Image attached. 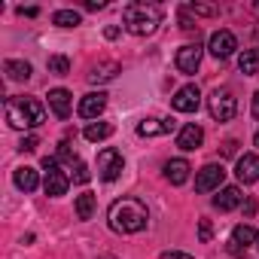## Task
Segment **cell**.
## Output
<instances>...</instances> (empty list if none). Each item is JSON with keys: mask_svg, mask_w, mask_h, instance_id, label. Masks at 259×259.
<instances>
[{"mask_svg": "<svg viewBox=\"0 0 259 259\" xmlns=\"http://www.w3.org/2000/svg\"><path fill=\"white\" fill-rule=\"evenodd\" d=\"M13 183L22 189V192H34L37 186H40V177H37V171L34 168H16V174H13Z\"/></svg>", "mask_w": 259, "mask_h": 259, "instance_id": "18", "label": "cell"}, {"mask_svg": "<svg viewBox=\"0 0 259 259\" xmlns=\"http://www.w3.org/2000/svg\"><path fill=\"white\" fill-rule=\"evenodd\" d=\"M168 132H174L171 119H144V122H138L141 138H159V135H168Z\"/></svg>", "mask_w": 259, "mask_h": 259, "instance_id": "15", "label": "cell"}, {"mask_svg": "<svg viewBox=\"0 0 259 259\" xmlns=\"http://www.w3.org/2000/svg\"><path fill=\"white\" fill-rule=\"evenodd\" d=\"M189 162L186 159H171V162H165V177L174 183V186H183L186 180H189Z\"/></svg>", "mask_w": 259, "mask_h": 259, "instance_id": "17", "label": "cell"}, {"mask_svg": "<svg viewBox=\"0 0 259 259\" xmlns=\"http://www.w3.org/2000/svg\"><path fill=\"white\" fill-rule=\"evenodd\" d=\"M235 174H238L241 183H256V180H259V156H256V153H244V156H238Z\"/></svg>", "mask_w": 259, "mask_h": 259, "instance_id": "12", "label": "cell"}, {"mask_svg": "<svg viewBox=\"0 0 259 259\" xmlns=\"http://www.w3.org/2000/svg\"><path fill=\"white\" fill-rule=\"evenodd\" d=\"M104 34H107V40H116V37H119V28H116V25H110Z\"/></svg>", "mask_w": 259, "mask_h": 259, "instance_id": "34", "label": "cell"}, {"mask_svg": "<svg viewBox=\"0 0 259 259\" xmlns=\"http://www.w3.org/2000/svg\"><path fill=\"white\" fill-rule=\"evenodd\" d=\"M37 144H40V141H37L34 135H28V138L19 144V150H22V153H34V150H37Z\"/></svg>", "mask_w": 259, "mask_h": 259, "instance_id": "30", "label": "cell"}, {"mask_svg": "<svg viewBox=\"0 0 259 259\" xmlns=\"http://www.w3.org/2000/svg\"><path fill=\"white\" fill-rule=\"evenodd\" d=\"M253 116H256V119H259V92H256V95H253Z\"/></svg>", "mask_w": 259, "mask_h": 259, "instance_id": "38", "label": "cell"}, {"mask_svg": "<svg viewBox=\"0 0 259 259\" xmlns=\"http://www.w3.org/2000/svg\"><path fill=\"white\" fill-rule=\"evenodd\" d=\"M189 10H192V13H198V16H213V13H217L213 7H201V4H192Z\"/></svg>", "mask_w": 259, "mask_h": 259, "instance_id": "32", "label": "cell"}, {"mask_svg": "<svg viewBox=\"0 0 259 259\" xmlns=\"http://www.w3.org/2000/svg\"><path fill=\"white\" fill-rule=\"evenodd\" d=\"M201 141H204V132H201V125H195V122L183 125V128H180V135H177V147H180L183 153L198 150V147H201Z\"/></svg>", "mask_w": 259, "mask_h": 259, "instance_id": "13", "label": "cell"}, {"mask_svg": "<svg viewBox=\"0 0 259 259\" xmlns=\"http://www.w3.org/2000/svg\"><path fill=\"white\" fill-rule=\"evenodd\" d=\"M92 213H95V195L92 192L76 195V217L79 220H92Z\"/></svg>", "mask_w": 259, "mask_h": 259, "instance_id": "25", "label": "cell"}, {"mask_svg": "<svg viewBox=\"0 0 259 259\" xmlns=\"http://www.w3.org/2000/svg\"><path fill=\"white\" fill-rule=\"evenodd\" d=\"M207 110H210V116H213L217 122H229V119L238 113V101H235V95H232L229 89H217V92L207 98Z\"/></svg>", "mask_w": 259, "mask_h": 259, "instance_id": "5", "label": "cell"}, {"mask_svg": "<svg viewBox=\"0 0 259 259\" xmlns=\"http://www.w3.org/2000/svg\"><path fill=\"white\" fill-rule=\"evenodd\" d=\"M256 207H259V204H256V201H253V198H250V201H247V204H244V213H247V217H250V213H256Z\"/></svg>", "mask_w": 259, "mask_h": 259, "instance_id": "35", "label": "cell"}, {"mask_svg": "<svg viewBox=\"0 0 259 259\" xmlns=\"http://www.w3.org/2000/svg\"><path fill=\"white\" fill-rule=\"evenodd\" d=\"M159 259H192V253H183V250H165Z\"/></svg>", "mask_w": 259, "mask_h": 259, "instance_id": "31", "label": "cell"}, {"mask_svg": "<svg viewBox=\"0 0 259 259\" xmlns=\"http://www.w3.org/2000/svg\"><path fill=\"white\" fill-rule=\"evenodd\" d=\"M171 107H174L177 113H195V110L201 107V92H198V85H183V89H177L174 98H171Z\"/></svg>", "mask_w": 259, "mask_h": 259, "instance_id": "9", "label": "cell"}, {"mask_svg": "<svg viewBox=\"0 0 259 259\" xmlns=\"http://www.w3.org/2000/svg\"><path fill=\"white\" fill-rule=\"evenodd\" d=\"M43 171H46V180H43L46 195H52V198L64 195L67 186H70V177L58 168V159H55V156H46V159H43Z\"/></svg>", "mask_w": 259, "mask_h": 259, "instance_id": "4", "label": "cell"}, {"mask_svg": "<svg viewBox=\"0 0 259 259\" xmlns=\"http://www.w3.org/2000/svg\"><path fill=\"white\" fill-rule=\"evenodd\" d=\"M253 144H256V150H259V132H256V138H253Z\"/></svg>", "mask_w": 259, "mask_h": 259, "instance_id": "39", "label": "cell"}, {"mask_svg": "<svg viewBox=\"0 0 259 259\" xmlns=\"http://www.w3.org/2000/svg\"><path fill=\"white\" fill-rule=\"evenodd\" d=\"M198 238H201L204 244H207V241L213 238V229H210V220H201V223H198Z\"/></svg>", "mask_w": 259, "mask_h": 259, "instance_id": "29", "label": "cell"}, {"mask_svg": "<svg viewBox=\"0 0 259 259\" xmlns=\"http://www.w3.org/2000/svg\"><path fill=\"white\" fill-rule=\"evenodd\" d=\"M201 46L198 43H186V46H180L177 49V58H174V64H177V70L180 73H195L198 70V64H201Z\"/></svg>", "mask_w": 259, "mask_h": 259, "instance_id": "10", "label": "cell"}, {"mask_svg": "<svg viewBox=\"0 0 259 259\" xmlns=\"http://www.w3.org/2000/svg\"><path fill=\"white\" fill-rule=\"evenodd\" d=\"M85 10H104V0H89Z\"/></svg>", "mask_w": 259, "mask_h": 259, "instance_id": "36", "label": "cell"}, {"mask_svg": "<svg viewBox=\"0 0 259 259\" xmlns=\"http://www.w3.org/2000/svg\"><path fill=\"white\" fill-rule=\"evenodd\" d=\"M55 159H58V162H70V165L76 162V153H73L70 141H61V144H58V156H55Z\"/></svg>", "mask_w": 259, "mask_h": 259, "instance_id": "27", "label": "cell"}, {"mask_svg": "<svg viewBox=\"0 0 259 259\" xmlns=\"http://www.w3.org/2000/svg\"><path fill=\"white\" fill-rule=\"evenodd\" d=\"M7 122L13 128H19V132H25V128H37L46 122V107L43 101L37 98H10L7 101Z\"/></svg>", "mask_w": 259, "mask_h": 259, "instance_id": "2", "label": "cell"}, {"mask_svg": "<svg viewBox=\"0 0 259 259\" xmlns=\"http://www.w3.org/2000/svg\"><path fill=\"white\" fill-rule=\"evenodd\" d=\"M119 70H122V67H119L116 61H101V64H95V67H92L89 82H107V79H113Z\"/></svg>", "mask_w": 259, "mask_h": 259, "instance_id": "19", "label": "cell"}, {"mask_svg": "<svg viewBox=\"0 0 259 259\" xmlns=\"http://www.w3.org/2000/svg\"><path fill=\"white\" fill-rule=\"evenodd\" d=\"M223 177H226V168L217 165V162H210V165H204V168L195 174V189H198V192H213V189L223 186Z\"/></svg>", "mask_w": 259, "mask_h": 259, "instance_id": "7", "label": "cell"}, {"mask_svg": "<svg viewBox=\"0 0 259 259\" xmlns=\"http://www.w3.org/2000/svg\"><path fill=\"white\" fill-rule=\"evenodd\" d=\"M101 259H116V256H101Z\"/></svg>", "mask_w": 259, "mask_h": 259, "instance_id": "40", "label": "cell"}, {"mask_svg": "<svg viewBox=\"0 0 259 259\" xmlns=\"http://www.w3.org/2000/svg\"><path fill=\"white\" fill-rule=\"evenodd\" d=\"M232 153H235V141H229V144L223 147V156H232Z\"/></svg>", "mask_w": 259, "mask_h": 259, "instance_id": "37", "label": "cell"}, {"mask_svg": "<svg viewBox=\"0 0 259 259\" xmlns=\"http://www.w3.org/2000/svg\"><path fill=\"white\" fill-rule=\"evenodd\" d=\"M238 67H241V73H247V76L259 73V49H244V52L238 55Z\"/></svg>", "mask_w": 259, "mask_h": 259, "instance_id": "22", "label": "cell"}, {"mask_svg": "<svg viewBox=\"0 0 259 259\" xmlns=\"http://www.w3.org/2000/svg\"><path fill=\"white\" fill-rule=\"evenodd\" d=\"M241 201H244V195H241V189H238V186H223V189H220V195L213 198V207L226 213V210H235Z\"/></svg>", "mask_w": 259, "mask_h": 259, "instance_id": "16", "label": "cell"}, {"mask_svg": "<svg viewBox=\"0 0 259 259\" xmlns=\"http://www.w3.org/2000/svg\"><path fill=\"white\" fill-rule=\"evenodd\" d=\"M79 22H82V16L76 10H58L52 16V25H58V28H76Z\"/></svg>", "mask_w": 259, "mask_h": 259, "instance_id": "24", "label": "cell"}, {"mask_svg": "<svg viewBox=\"0 0 259 259\" xmlns=\"http://www.w3.org/2000/svg\"><path fill=\"white\" fill-rule=\"evenodd\" d=\"M19 13H22V16H28V19H34V16H37V13H40V10H37V7H28V10H25V7H22V10H19Z\"/></svg>", "mask_w": 259, "mask_h": 259, "instance_id": "33", "label": "cell"}, {"mask_svg": "<svg viewBox=\"0 0 259 259\" xmlns=\"http://www.w3.org/2000/svg\"><path fill=\"white\" fill-rule=\"evenodd\" d=\"M4 70H7V76L16 79V82H28V79H31V64H28V61H16V58H10V61L4 64Z\"/></svg>", "mask_w": 259, "mask_h": 259, "instance_id": "20", "label": "cell"}, {"mask_svg": "<svg viewBox=\"0 0 259 259\" xmlns=\"http://www.w3.org/2000/svg\"><path fill=\"white\" fill-rule=\"evenodd\" d=\"M122 22L135 37H150V34H156V28L162 22V13L153 4H128L125 13H122Z\"/></svg>", "mask_w": 259, "mask_h": 259, "instance_id": "3", "label": "cell"}, {"mask_svg": "<svg viewBox=\"0 0 259 259\" xmlns=\"http://www.w3.org/2000/svg\"><path fill=\"white\" fill-rule=\"evenodd\" d=\"M122 168H125V159H122V153H119V150L107 147V150H101V153H98V177H101V180L113 183V180L122 174Z\"/></svg>", "mask_w": 259, "mask_h": 259, "instance_id": "6", "label": "cell"}, {"mask_svg": "<svg viewBox=\"0 0 259 259\" xmlns=\"http://www.w3.org/2000/svg\"><path fill=\"white\" fill-rule=\"evenodd\" d=\"M207 49H210L213 58H229V55H235V49H238V37H235L232 31H213L210 40H207Z\"/></svg>", "mask_w": 259, "mask_h": 259, "instance_id": "8", "label": "cell"}, {"mask_svg": "<svg viewBox=\"0 0 259 259\" xmlns=\"http://www.w3.org/2000/svg\"><path fill=\"white\" fill-rule=\"evenodd\" d=\"M107 220H110V229L119 232V235H138V232L147 229L150 210L138 198H116L107 210Z\"/></svg>", "mask_w": 259, "mask_h": 259, "instance_id": "1", "label": "cell"}, {"mask_svg": "<svg viewBox=\"0 0 259 259\" xmlns=\"http://www.w3.org/2000/svg\"><path fill=\"white\" fill-rule=\"evenodd\" d=\"M82 135H85V141L98 144V141H107V138L113 135V125H110V122H89Z\"/></svg>", "mask_w": 259, "mask_h": 259, "instance_id": "21", "label": "cell"}, {"mask_svg": "<svg viewBox=\"0 0 259 259\" xmlns=\"http://www.w3.org/2000/svg\"><path fill=\"white\" fill-rule=\"evenodd\" d=\"M104 107H107V95H104V92H89V95L79 101L76 113H79L82 119H98V116L104 113Z\"/></svg>", "mask_w": 259, "mask_h": 259, "instance_id": "11", "label": "cell"}, {"mask_svg": "<svg viewBox=\"0 0 259 259\" xmlns=\"http://www.w3.org/2000/svg\"><path fill=\"white\" fill-rule=\"evenodd\" d=\"M259 241V235H256V229L253 226H235V232H232V244H238V247H247V244H256Z\"/></svg>", "mask_w": 259, "mask_h": 259, "instance_id": "23", "label": "cell"}, {"mask_svg": "<svg viewBox=\"0 0 259 259\" xmlns=\"http://www.w3.org/2000/svg\"><path fill=\"white\" fill-rule=\"evenodd\" d=\"M49 107H52V113H55L58 119H67L70 110H73V95H70L67 89H52V92H49Z\"/></svg>", "mask_w": 259, "mask_h": 259, "instance_id": "14", "label": "cell"}, {"mask_svg": "<svg viewBox=\"0 0 259 259\" xmlns=\"http://www.w3.org/2000/svg\"><path fill=\"white\" fill-rule=\"evenodd\" d=\"M46 67H49V73H55V76H67V73H70V58H64V55H49Z\"/></svg>", "mask_w": 259, "mask_h": 259, "instance_id": "26", "label": "cell"}, {"mask_svg": "<svg viewBox=\"0 0 259 259\" xmlns=\"http://www.w3.org/2000/svg\"><path fill=\"white\" fill-rule=\"evenodd\" d=\"M89 180H92L89 165H85V162H76V168H73V183H89Z\"/></svg>", "mask_w": 259, "mask_h": 259, "instance_id": "28", "label": "cell"}]
</instances>
